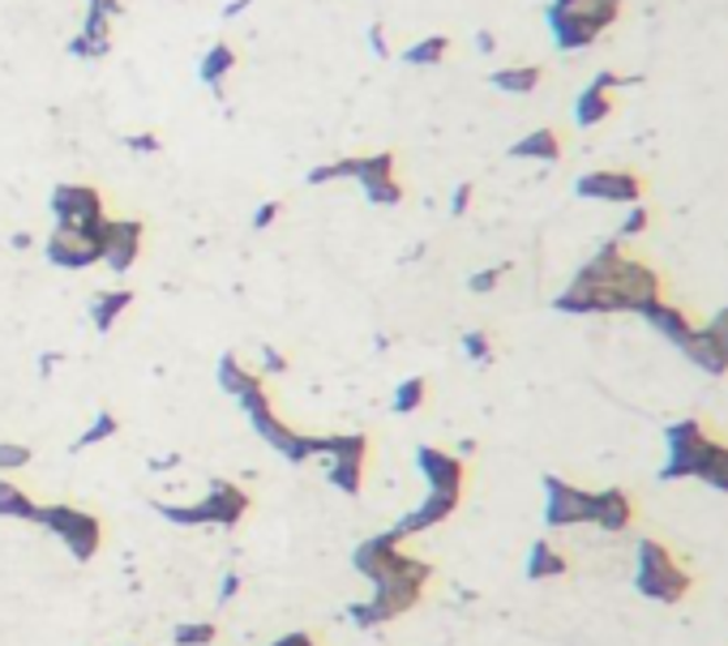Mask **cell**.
Returning <instances> with one entry per match:
<instances>
[{"label":"cell","instance_id":"cell-5","mask_svg":"<svg viewBox=\"0 0 728 646\" xmlns=\"http://www.w3.org/2000/svg\"><path fill=\"white\" fill-rule=\"evenodd\" d=\"M352 570L364 574L373 586H382V582H398V579H416V582L433 579L429 561H425V556H416V552H403V544H398L391 531H382V535L364 540L361 549L352 552Z\"/></svg>","mask_w":728,"mask_h":646},{"label":"cell","instance_id":"cell-21","mask_svg":"<svg viewBox=\"0 0 728 646\" xmlns=\"http://www.w3.org/2000/svg\"><path fill=\"white\" fill-rule=\"evenodd\" d=\"M634 518H638V506H634V497H630L626 488H617V485L596 488L592 527H600L604 535H626L630 527H634Z\"/></svg>","mask_w":728,"mask_h":646},{"label":"cell","instance_id":"cell-46","mask_svg":"<svg viewBox=\"0 0 728 646\" xmlns=\"http://www.w3.org/2000/svg\"><path fill=\"white\" fill-rule=\"evenodd\" d=\"M270 646H318V638H313V634H304V629H297V634H283L279 643H270Z\"/></svg>","mask_w":728,"mask_h":646},{"label":"cell","instance_id":"cell-47","mask_svg":"<svg viewBox=\"0 0 728 646\" xmlns=\"http://www.w3.org/2000/svg\"><path fill=\"white\" fill-rule=\"evenodd\" d=\"M476 48H480V52H485V56H493V52H497V39H493V31H480V34H476Z\"/></svg>","mask_w":728,"mask_h":646},{"label":"cell","instance_id":"cell-20","mask_svg":"<svg viewBox=\"0 0 728 646\" xmlns=\"http://www.w3.org/2000/svg\"><path fill=\"white\" fill-rule=\"evenodd\" d=\"M459 501L464 497H446V492H425V501L416 506V510H407V514L398 518L395 527H391V535H395L398 544L403 540H412V535H425L433 527H441L446 518L459 510Z\"/></svg>","mask_w":728,"mask_h":646},{"label":"cell","instance_id":"cell-33","mask_svg":"<svg viewBox=\"0 0 728 646\" xmlns=\"http://www.w3.org/2000/svg\"><path fill=\"white\" fill-rule=\"evenodd\" d=\"M219 638V625L215 621H180L171 629V643L176 646H210Z\"/></svg>","mask_w":728,"mask_h":646},{"label":"cell","instance_id":"cell-10","mask_svg":"<svg viewBox=\"0 0 728 646\" xmlns=\"http://www.w3.org/2000/svg\"><path fill=\"white\" fill-rule=\"evenodd\" d=\"M326 476L339 492L361 497L364 488V462H368V437L364 433H331L326 437Z\"/></svg>","mask_w":728,"mask_h":646},{"label":"cell","instance_id":"cell-13","mask_svg":"<svg viewBox=\"0 0 728 646\" xmlns=\"http://www.w3.org/2000/svg\"><path fill=\"white\" fill-rule=\"evenodd\" d=\"M52 215H56V227H77L82 236H91L100 244L103 231V194L91 189V185H56L52 189Z\"/></svg>","mask_w":728,"mask_h":646},{"label":"cell","instance_id":"cell-12","mask_svg":"<svg viewBox=\"0 0 728 646\" xmlns=\"http://www.w3.org/2000/svg\"><path fill=\"white\" fill-rule=\"evenodd\" d=\"M574 194L583 201H613V206H638L647 201V180L630 167H596L574 180Z\"/></svg>","mask_w":728,"mask_h":646},{"label":"cell","instance_id":"cell-41","mask_svg":"<svg viewBox=\"0 0 728 646\" xmlns=\"http://www.w3.org/2000/svg\"><path fill=\"white\" fill-rule=\"evenodd\" d=\"M125 146L137 150V155H159V137H155V133H133Z\"/></svg>","mask_w":728,"mask_h":646},{"label":"cell","instance_id":"cell-26","mask_svg":"<svg viewBox=\"0 0 728 646\" xmlns=\"http://www.w3.org/2000/svg\"><path fill=\"white\" fill-rule=\"evenodd\" d=\"M0 518L13 522H39V501L22 492V485H13L9 476H0Z\"/></svg>","mask_w":728,"mask_h":646},{"label":"cell","instance_id":"cell-6","mask_svg":"<svg viewBox=\"0 0 728 646\" xmlns=\"http://www.w3.org/2000/svg\"><path fill=\"white\" fill-rule=\"evenodd\" d=\"M155 514H164L171 527H236L249 514V492L232 480H215L198 506H167L155 501Z\"/></svg>","mask_w":728,"mask_h":646},{"label":"cell","instance_id":"cell-43","mask_svg":"<svg viewBox=\"0 0 728 646\" xmlns=\"http://www.w3.org/2000/svg\"><path fill=\"white\" fill-rule=\"evenodd\" d=\"M262 373H288V356L283 352H274V347H262Z\"/></svg>","mask_w":728,"mask_h":646},{"label":"cell","instance_id":"cell-42","mask_svg":"<svg viewBox=\"0 0 728 646\" xmlns=\"http://www.w3.org/2000/svg\"><path fill=\"white\" fill-rule=\"evenodd\" d=\"M471 197H476V189H471V185H459V189H455V197H450V215H455V219H464L467 215V206H471Z\"/></svg>","mask_w":728,"mask_h":646},{"label":"cell","instance_id":"cell-28","mask_svg":"<svg viewBox=\"0 0 728 646\" xmlns=\"http://www.w3.org/2000/svg\"><path fill=\"white\" fill-rule=\"evenodd\" d=\"M215 382H219V389H223V394L240 398L245 389L258 386L262 377H258V373H249V368H245V364H240L232 352H223V356H219V364H215Z\"/></svg>","mask_w":728,"mask_h":646},{"label":"cell","instance_id":"cell-9","mask_svg":"<svg viewBox=\"0 0 728 646\" xmlns=\"http://www.w3.org/2000/svg\"><path fill=\"white\" fill-rule=\"evenodd\" d=\"M420 595H425V582H416V579L382 582V586H373L368 600L352 604L347 616H352L356 629H377V625H391V621H398L403 613H412V608L420 604Z\"/></svg>","mask_w":728,"mask_h":646},{"label":"cell","instance_id":"cell-2","mask_svg":"<svg viewBox=\"0 0 728 646\" xmlns=\"http://www.w3.org/2000/svg\"><path fill=\"white\" fill-rule=\"evenodd\" d=\"M634 591L652 604H686L695 591V574L664 540L643 535L634 544Z\"/></svg>","mask_w":728,"mask_h":646},{"label":"cell","instance_id":"cell-3","mask_svg":"<svg viewBox=\"0 0 728 646\" xmlns=\"http://www.w3.org/2000/svg\"><path fill=\"white\" fill-rule=\"evenodd\" d=\"M236 403H240V411L249 416L253 433H258V437H262L266 446L279 454L283 462L300 467V462H309V458H322V454H326V437H313V433H297V428H288V424L274 416V403H270V394H266L262 382L245 389V394H240Z\"/></svg>","mask_w":728,"mask_h":646},{"label":"cell","instance_id":"cell-7","mask_svg":"<svg viewBox=\"0 0 728 646\" xmlns=\"http://www.w3.org/2000/svg\"><path fill=\"white\" fill-rule=\"evenodd\" d=\"M664 467H661V480H698L707 454L716 446V433L698 416H686V420L668 424L664 428Z\"/></svg>","mask_w":728,"mask_h":646},{"label":"cell","instance_id":"cell-39","mask_svg":"<svg viewBox=\"0 0 728 646\" xmlns=\"http://www.w3.org/2000/svg\"><path fill=\"white\" fill-rule=\"evenodd\" d=\"M510 274V265H489V270H476L471 279H467V291H476V295H485V291H493L501 279Z\"/></svg>","mask_w":728,"mask_h":646},{"label":"cell","instance_id":"cell-40","mask_svg":"<svg viewBox=\"0 0 728 646\" xmlns=\"http://www.w3.org/2000/svg\"><path fill=\"white\" fill-rule=\"evenodd\" d=\"M279 215H283V206H279V201H262V206L253 210V231H266V227L274 223Z\"/></svg>","mask_w":728,"mask_h":646},{"label":"cell","instance_id":"cell-31","mask_svg":"<svg viewBox=\"0 0 728 646\" xmlns=\"http://www.w3.org/2000/svg\"><path fill=\"white\" fill-rule=\"evenodd\" d=\"M425 398H429V382H425V377H407V382H398L395 386L391 407H395V416H412V411L425 407Z\"/></svg>","mask_w":728,"mask_h":646},{"label":"cell","instance_id":"cell-14","mask_svg":"<svg viewBox=\"0 0 728 646\" xmlns=\"http://www.w3.org/2000/svg\"><path fill=\"white\" fill-rule=\"evenodd\" d=\"M626 86H634V77H622V73H613V69L596 73V77L583 86V95L574 98V125H579V129H596V125H604V121L617 112V91H626Z\"/></svg>","mask_w":728,"mask_h":646},{"label":"cell","instance_id":"cell-37","mask_svg":"<svg viewBox=\"0 0 728 646\" xmlns=\"http://www.w3.org/2000/svg\"><path fill=\"white\" fill-rule=\"evenodd\" d=\"M31 446H18V441H0V476H13V471H27L31 467Z\"/></svg>","mask_w":728,"mask_h":646},{"label":"cell","instance_id":"cell-38","mask_svg":"<svg viewBox=\"0 0 728 646\" xmlns=\"http://www.w3.org/2000/svg\"><path fill=\"white\" fill-rule=\"evenodd\" d=\"M464 356L471 364H489L493 360V338L485 334V330H467L464 334Z\"/></svg>","mask_w":728,"mask_h":646},{"label":"cell","instance_id":"cell-35","mask_svg":"<svg viewBox=\"0 0 728 646\" xmlns=\"http://www.w3.org/2000/svg\"><path fill=\"white\" fill-rule=\"evenodd\" d=\"M364 197L373 201V206H398L403 201V185H398L395 176H382V180H368V185H361Z\"/></svg>","mask_w":728,"mask_h":646},{"label":"cell","instance_id":"cell-48","mask_svg":"<svg viewBox=\"0 0 728 646\" xmlns=\"http://www.w3.org/2000/svg\"><path fill=\"white\" fill-rule=\"evenodd\" d=\"M86 4H95V9H103L107 18H121V9H125L121 0H86Z\"/></svg>","mask_w":728,"mask_h":646},{"label":"cell","instance_id":"cell-4","mask_svg":"<svg viewBox=\"0 0 728 646\" xmlns=\"http://www.w3.org/2000/svg\"><path fill=\"white\" fill-rule=\"evenodd\" d=\"M626 0H549V31L562 52L592 48L609 27H617Z\"/></svg>","mask_w":728,"mask_h":646},{"label":"cell","instance_id":"cell-18","mask_svg":"<svg viewBox=\"0 0 728 646\" xmlns=\"http://www.w3.org/2000/svg\"><path fill=\"white\" fill-rule=\"evenodd\" d=\"M43 258L56 270H91V265H100V244L91 236H82L77 227H56L43 244Z\"/></svg>","mask_w":728,"mask_h":646},{"label":"cell","instance_id":"cell-17","mask_svg":"<svg viewBox=\"0 0 728 646\" xmlns=\"http://www.w3.org/2000/svg\"><path fill=\"white\" fill-rule=\"evenodd\" d=\"M142 236H146V227L137 219H103L100 261H107V270L125 274L133 261L142 258Z\"/></svg>","mask_w":728,"mask_h":646},{"label":"cell","instance_id":"cell-34","mask_svg":"<svg viewBox=\"0 0 728 646\" xmlns=\"http://www.w3.org/2000/svg\"><path fill=\"white\" fill-rule=\"evenodd\" d=\"M107 52H112V39H91V34L82 31L69 39V56L73 61H103Z\"/></svg>","mask_w":728,"mask_h":646},{"label":"cell","instance_id":"cell-23","mask_svg":"<svg viewBox=\"0 0 728 646\" xmlns=\"http://www.w3.org/2000/svg\"><path fill=\"white\" fill-rule=\"evenodd\" d=\"M510 159L558 163L562 159V133L558 129H531L528 137H519V142L510 146Z\"/></svg>","mask_w":728,"mask_h":646},{"label":"cell","instance_id":"cell-1","mask_svg":"<svg viewBox=\"0 0 728 646\" xmlns=\"http://www.w3.org/2000/svg\"><path fill=\"white\" fill-rule=\"evenodd\" d=\"M661 295H664V274L652 261L626 253V240H604L596 253L579 265V274L553 300V309L570 313V317L643 313Z\"/></svg>","mask_w":728,"mask_h":646},{"label":"cell","instance_id":"cell-49","mask_svg":"<svg viewBox=\"0 0 728 646\" xmlns=\"http://www.w3.org/2000/svg\"><path fill=\"white\" fill-rule=\"evenodd\" d=\"M56 364H61V352H48V356H39V373H43V377H52V368H56Z\"/></svg>","mask_w":728,"mask_h":646},{"label":"cell","instance_id":"cell-44","mask_svg":"<svg viewBox=\"0 0 728 646\" xmlns=\"http://www.w3.org/2000/svg\"><path fill=\"white\" fill-rule=\"evenodd\" d=\"M368 48H373V56H386V52H391V43H386V31H382V22H373V27H368Z\"/></svg>","mask_w":728,"mask_h":646},{"label":"cell","instance_id":"cell-50","mask_svg":"<svg viewBox=\"0 0 728 646\" xmlns=\"http://www.w3.org/2000/svg\"><path fill=\"white\" fill-rule=\"evenodd\" d=\"M9 244H13V249H31V244H34V236H31V231H18V236H13Z\"/></svg>","mask_w":728,"mask_h":646},{"label":"cell","instance_id":"cell-24","mask_svg":"<svg viewBox=\"0 0 728 646\" xmlns=\"http://www.w3.org/2000/svg\"><path fill=\"white\" fill-rule=\"evenodd\" d=\"M232 69H236V48L219 39V43H210V52L201 56L198 73H201V82H206L215 95H223V82H228V73H232Z\"/></svg>","mask_w":728,"mask_h":646},{"label":"cell","instance_id":"cell-25","mask_svg":"<svg viewBox=\"0 0 728 646\" xmlns=\"http://www.w3.org/2000/svg\"><path fill=\"white\" fill-rule=\"evenodd\" d=\"M540 82H544V69L540 65H510V69H497L493 77H489V86L501 91V95H531Z\"/></svg>","mask_w":728,"mask_h":646},{"label":"cell","instance_id":"cell-22","mask_svg":"<svg viewBox=\"0 0 728 646\" xmlns=\"http://www.w3.org/2000/svg\"><path fill=\"white\" fill-rule=\"evenodd\" d=\"M528 582H549V579H562L570 574V556H565L553 540H535L528 549V565H523Z\"/></svg>","mask_w":728,"mask_h":646},{"label":"cell","instance_id":"cell-19","mask_svg":"<svg viewBox=\"0 0 728 646\" xmlns=\"http://www.w3.org/2000/svg\"><path fill=\"white\" fill-rule=\"evenodd\" d=\"M643 322L652 325L656 334H661L664 343H673L677 352H686V343L695 338V330H698V322L677 304V300H668V295H661V300H652L643 313H638Z\"/></svg>","mask_w":728,"mask_h":646},{"label":"cell","instance_id":"cell-32","mask_svg":"<svg viewBox=\"0 0 728 646\" xmlns=\"http://www.w3.org/2000/svg\"><path fill=\"white\" fill-rule=\"evenodd\" d=\"M116 433H121V420H116L112 411H100V416L91 420V428H86V433H82V437L73 441V454L91 450V446H103V441H112Z\"/></svg>","mask_w":728,"mask_h":646},{"label":"cell","instance_id":"cell-51","mask_svg":"<svg viewBox=\"0 0 728 646\" xmlns=\"http://www.w3.org/2000/svg\"><path fill=\"white\" fill-rule=\"evenodd\" d=\"M249 4H253V0H232V4H228V9H223V18H236V13H245V9H249Z\"/></svg>","mask_w":728,"mask_h":646},{"label":"cell","instance_id":"cell-27","mask_svg":"<svg viewBox=\"0 0 728 646\" xmlns=\"http://www.w3.org/2000/svg\"><path fill=\"white\" fill-rule=\"evenodd\" d=\"M133 304V291L116 288V291H103V295H95V304H91V325L100 330V334H107L112 325L121 322V313Z\"/></svg>","mask_w":728,"mask_h":646},{"label":"cell","instance_id":"cell-36","mask_svg":"<svg viewBox=\"0 0 728 646\" xmlns=\"http://www.w3.org/2000/svg\"><path fill=\"white\" fill-rule=\"evenodd\" d=\"M647 227H652V210H647V201H638L626 210V219L617 227V240H638V236H647Z\"/></svg>","mask_w":728,"mask_h":646},{"label":"cell","instance_id":"cell-8","mask_svg":"<svg viewBox=\"0 0 728 646\" xmlns=\"http://www.w3.org/2000/svg\"><path fill=\"white\" fill-rule=\"evenodd\" d=\"M34 527H48L61 544L69 549V556L77 565L95 561V552L103 549V522L91 510H77V506H39V522Z\"/></svg>","mask_w":728,"mask_h":646},{"label":"cell","instance_id":"cell-16","mask_svg":"<svg viewBox=\"0 0 728 646\" xmlns=\"http://www.w3.org/2000/svg\"><path fill=\"white\" fill-rule=\"evenodd\" d=\"M416 471L429 485V492H446V497H464L467 485V462L459 454L437 450V446H416Z\"/></svg>","mask_w":728,"mask_h":646},{"label":"cell","instance_id":"cell-30","mask_svg":"<svg viewBox=\"0 0 728 646\" xmlns=\"http://www.w3.org/2000/svg\"><path fill=\"white\" fill-rule=\"evenodd\" d=\"M698 485L716 488V492H728V441L716 437V446H711L707 462H703V471H698Z\"/></svg>","mask_w":728,"mask_h":646},{"label":"cell","instance_id":"cell-45","mask_svg":"<svg viewBox=\"0 0 728 646\" xmlns=\"http://www.w3.org/2000/svg\"><path fill=\"white\" fill-rule=\"evenodd\" d=\"M240 595V574H223V586H219V604H232Z\"/></svg>","mask_w":728,"mask_h":646},{"label":"cell","instance_id":"cell-11","mask_svg":"<svg viewBox=\"0 0 728 646\" xmlns=\"http://www.w3.org/2000/svg\"><path fill=\"white\" fill-rule=\"evenodd\" d=\"M544 522L553 531L565 527H592V501H596V488L570 485L562 476H544Z\"/></svg>","mask_w":728,"mask_h":646},{"label":"cell","instance_id":"cell-15","mask_svg":"<svg viewBox=\"0 0 728 646\" xmlns=\"http://www.w3.org/2000/svg\"><path fill=\"white\" fill-rule=\"evenodd\" d=\"M686 356L695 360L703 373L725 377L728 373V309L711 313L707 322L695 330V338L686 343Z\"/></svg>","mask_w":728,"mask_h":646},{"label":"cell","instance_id":"cell-29","mask_svg":"<svg viewBox=\"0 0 728 646\" xmlns=\"http://www.w3.org/2000/svg\"><path fill=\"white\" fill-rule=\"evenodd\" d=\"M446 56H450V39H446V34H425V39H416V43L403 52L407 65H441Z\"/></svg>","mask_w":728,"mask_h":646}]
</instances>
